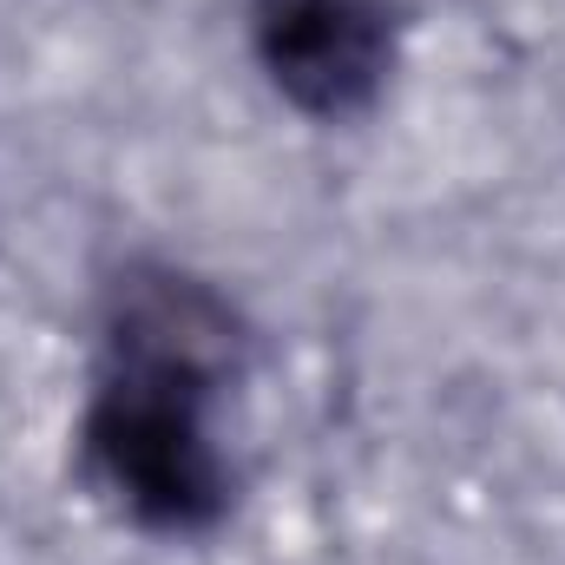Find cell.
Returning a JSON list of instances; mask_svg holds the SVG:
<instances>
[{
	"instance_id": "cell-1",
	"label": "cell",
	"mask_w": 565,
	"mask_h": 565,
	"mask_svg": "<svg viewBox=\"0 0 565 565\" xmlns=\"http://www.w3.org/2000/svg\"><path fill=\"white\" fill-rule=\"evenodd\" d=\"M237 362V316L178 270H132L113 296L106 362L79 415L86 480L145 533H211L237 473L217 447V395Z\"/></svg>"
},
{
	"instance_id": "cell-2",
	"label": "cell",
	"mask_w": 565,
	"mask_h": 565,
	"mask_svg": "<svg viewBox=\"0 0 565 565\" xmlns=\"http://www.w3.org/2000/svg\"><path fill=\"white\" fill-rule=\"evenodd\" d=\"M250 53L309 119H362L402 60L395 0H250Z\"/></svg>"
}]
</instances>
